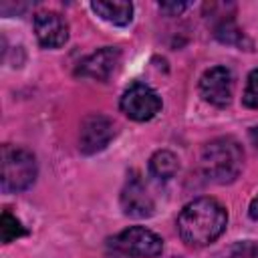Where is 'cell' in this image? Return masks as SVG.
I'll return each instance as SVG.
<instances>
[{
  "instance_id": "obj_16",
  "label": "cell",
  "mask_w": 258,
  "mask_h": 258,
  "mask_svg": "<svg viewBox=\"0 0 258 258\" xmlns=\"http://www.w3.org/2000/svg\"><path fill=\"white\" fill-rule=\"evenodd\" d=\"M230 258H258V244L252 242V240L238 242V244L232 248Z\"/></svg>"
},
{
  "instance_id": "obj_1",
  "label": "cell",
  "mask_w": 258,
  "mask_h": 258,
  "mask_svg": "<svg viewBox=\"0 0 258 258\" xmlns=\"http://www.w3.org/2000/svg\"><path fill=\"white\" fill-rule=\"evenodd\" d=\"M226 224L228 214L222 204L214 198H198L177 216V234L187 246L202 248L216 242L226 230Z\"/></svg>"
},
{
  "instance_id": "obj_7",
  "label": "cell",
  "mask_w": 258,
  "mask_h": 258,
  "mask_svg": "<svg viewBox=\"0 0 258 258\" xmlns=\"http://www.w3.org/2000/svg\"><path fill=\"white\" fill-rule=\"evenodd\" d=\"M232 91H234V79L230 69L226 67H212L200 79V93L204 101L218 109H224L230 105Z\"/></svg>"
},
{
  "instance_id": "obj_4",
  "label": "cell",
  "mask_w": 258,
  "mask_h": 258,
  "mask_svg": "<svg viewBox=\"0 0 258 258\" xmlns=\"http://www.w3.org/2000/svg\"><path fill=\"white\" fill-rule=\"evenodd\" d=\"M111 246L133 258H155L163 252V240L143 226H131L119 232L111 238Z\"/></svg>"
},
{
  "instance_id": "obj_9",
  "label": "cell",
  "mask_w": 258,
  "mask_h": 258,
  "mask_svg": "<svg viewBox=\"0 0 258 258\" xmlns=\"http://www.w3.org/2000/svg\"><path fill=\"white\" fill-rule=\"evenodd\" d=\"M121 62V50L115 46H103L83 58L77 67V75L93 81H107Z\"/></svg>"
},
{
  "instance_id": "obj_13",
  "label": "cell",
  "mask_w": 258,
  "mask_h": 258,
  "mask_svg": "<svg viewBox=\"0 0 258 258\" xmlns=\"http://www.w3.org/2000/svg\"><path fill=\"white\" fill-rule=\"evenodd\" d=\"M24 234H26V230L20 224V220L16 216H12L8 210H4L2 212V218H0V236H2V242L4 244H10L16 238H22Z\"/></svg>"
},
{
  "instance_id": "obj_12",
  "label": "cell",
  "mask_w": 258,
  "mask_h": 258,
  "mask_svg": "<svg viewBox=\"0 0 258 258\" xmlns=\"http://www.w3.org/2000/svg\"><path fill=\"white\" fill-rule=\"evenodd\" d=\"M177 169H179V159L175 153H171L167 149L153 153L149 159V171L157 179H171L177 173Z\"/></svg>"
},
{
  "instance_id": "obj_11",
  "label": "cell",
  "mask_w": 258,
  "mask_h": 258,
  "mask_svg": "<svg viewBox=\"0 0 258 258\" xmlns=\"http://www.w3.org/2000/svg\"><path fill=\"white\" fill-rule=\"evenodd\" d=\"M91 8L105 22H111L115 26H127L133 18L131 2H91Z\"/></svg>"
},
{
  "instance_id": "obj_5",
  "label": "cell",
  "mask_w": 258,
  "mask_h": 258,
  "mask_svg": "<svg viewBox=\"0 0 258 258\" xmlns=\"http://www.w3.org/2000/svg\"><path fill=\"white\" fill-rule=\"evenodd\" d=\"M119 107L133 121H149L161 111V97L149 85L133 83L125 89Z\"/></svg>"
},
{
  "instance_id": "obj_3",
  "label": "cell",
  "mask_w": 258,
  "mask_h": 258,
  "mask_svg": "<svg viewBox=\"0 0 258 258\" xmlns=\"http://www.w3.org/2000/svg\"><path fill=\"white\" fill-rule=\"evenodd\" d=\"M36 179L34 155L16 145H2V189L6 194L22 191Z\"/></svg>"
},
{
  "instance_id": "obj_17",
  "label": "cell",
  "mask_w": 258,
  "mask_h": 258,
  "mask_svg": "<svg viewBox=\"0 0 258 258\" xmlns=\"http://www.w3.org/2000/svg\"><path fill=\"white\" fill-rule=\"evenodd\" d=\"M185 8H187L185 2H161V4H159V10H161L163 14H167V16H177V14H181Z\"/></svg>"
},
{
  "instance_id": "obj_2",
  "label": "cell",
  "mask_w": 258,
  "mask_h": 258,
  "mask_svg": "<svg viewBox=\"0 0 258 258\" xmlns=\"http://www.w3.org/2000/svg\"><path fill=\"white\" fill-rule=\"evenodd\" d=\"M200 165L210 181L232 183L242 171L244 151L234 137H218L204 145Z\"/></svg>"
},
{
  "instance_id": "obj_8",
  "label": "cell",
  "mask_w": 258,
  "mask_h": 258,
  "mask_svg": "<svg viewBox=\"0 0 258 258\" xmlns=\"http://www.w3.org/2000/svg\"><path fill=\"white\" fill-rule=\"evenodd\" d=\"M121 208L131 218H149L155 210V204L137 173H131L121 189Z\"/></svg>"
},
{
  "instance_id": "obj_15",
  "label": "cell",
  "mask_w": 258,
  "mask_h": 258,
  "mask_svg": "<svg viewBox=\"0 0 258 258\" xmlns=\"http://www.w3.org/2000/svg\"><path fill=\"white\" fill-rule=\"evenodd\" d=\"M242 103L250 109H258V69H254L248 75L246 89H244V95H242Z\"/></svg>"
},
{
  "instance_id": "obj_19",
  "label": "cell",
  "mask_w": 258,
  "mask_h": 258,
  "mask_svg": "<svg viewBox=\"0 0 258 258\" xmlns=\"http://www.w3.org/2000/svg\"><path fill=\"white\" fill-rule=\"evenodd\" d=\"M250 139H252V143H254V145L258 147V125L250 129Z\"/></svg>"
},
{
  "instance_id": "obj_10",
  "label": "cell",
  "mask_w": 258,
  "mask_h": 258,
  "mask_svg": "<svg viewBox=\"0 0 258 258\" xmlns=\"http://www.w3.org/2000/svg\"><path fill=\"white\" fill-rule=\"evenodd\" d=\"M34 32L38 42L44 48H58L69 40V24L67 20L52 10L36 12L34 16Z\"/></svg>"
},
{
  "instance_id": "obj_18",
  "label": "cell",
  "mask_w": 258,
  "mask_h": 258,
  "mask_svg": "<svg viewBox=\"0 0 258 258\" xmlns=\"http://www.w3.org/2000/svg\"><path fill=\"white\" fill-rule=\"evenodd\" d=\"M248 214H250V218H252V220H258V196H256V198L250 202Z\"/></svg>"
},
{
  "instance_id": "obj_6",
  "label": "cell",
  "mask_w": 258,
  "mask_h": 258,
  "mask_svg": "<svg viewBox=\"0 0 258 258\" xmlns=\"http://www.w3.org/2000/svg\"><path fill=\"white\" fill-rule=\"evenodd\" d=\"M115 135V125L107 115L93 113L87 115L81 123V133H79V147L85 155H93L109 145V141Z\"/></svg>"
},
{
  "instance_id": "obj_14",
  "label": "cell",
  "mask_w": 258,
  "mask_h": 258,
  "mask_svg": "<svg viewBox=\"0 0 258 258\" xmlns=\"http://www.w3.org/2000/svg\"><path fill=\"white\" fill-rule=\"evenodd\" d=\"M216 36L222 42H230V44H242L244 34L240 32V28L232 22V20H224L218 28H216Z\"/></svg>"
}]
</instances>
